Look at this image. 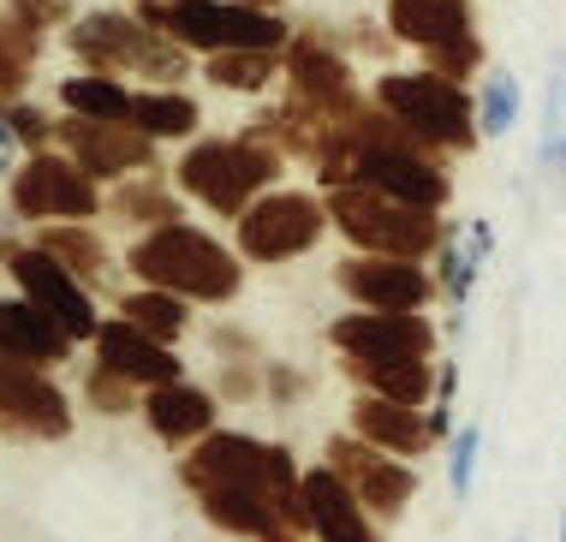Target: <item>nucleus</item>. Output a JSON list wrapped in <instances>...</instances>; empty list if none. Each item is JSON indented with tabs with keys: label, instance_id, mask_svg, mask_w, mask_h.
I'll use <instances>...</instances> for the list:
<instances>
[{
	"label": "nucleus",
	"instance_id": "obj_1",
	"mask_svg": "<svg viewBox=\"0 0 566 542\" xmlns=\"http://www.w3.org/2000/svg\"><path fill=\"white\" fill-rule=\"evenodd\" d=\"M126 269L137 274V286H161L179 292L191 304H233L244 292V257L227 251L216 232L191 227V221H167L132 239Z\"/></svg>",
	"mask_w": 566,
	"mask_h": 542
},
{
	"label": "nucleus",
	"instance_id": "obj_2",
	"mask_svg": "<svg viewBox=\"0 0 566 542\" xmlns=\"http://www.w3.org/2000/svg\"><path fill=\"white\" fill-rule=\"evenodd\" d=\"M281 174H286L281 149L251 132H233V137H191L174 167V185L186 204H203L221 221H239L256 197L281 185Z\"/></svg>",
	"mask_w": 566,
	"mask_h": 542
},
{
	"label": "nucleus",
	"instance_id": "obj_3",
	"mask_svg": "<svg viewBox=\"0 0 566 542\" xmlns=\"http://www.w3.org/2000/svg\"><path fill=\"white\" fill-rule=\"evenodd\" d=\"M60 42L84 72H119V77H144V84H186L197 66V54L179 49L144 12H108V7L78 12Z\"/></svg>",
	"mask_w": 566,
	"mask_h": 542
},
{
	"label": "nucleus",
	"instance_id": "obj_4",
	"mask_svg": "<svg viewBox=\"0 0 566 542\" xmlns=\"http://www.w3.org/2000/svg\"><path fill=\"white\" fill-rule=\"evenodd\" d=\"M370 102L388 119H400L423 149L448 155V161H453V155H471L483 144L478 96H471L465 84H453V77L430 72V66H388L370 84Z\"/></svg>",
	"mask_w": 566,
	"mask_h": 542
},
{
	"label": "nucleus",
	"instance_id": "obj_5",
	"mask_svg": "<svg viewBox=\"0 0 566 542\" xmlns=\"http://www.w3.org/2000/svg\"><path fill=\"white\" fill-rule=\"evenodd\" d=\"M298 459L293 447L281 441H256L244 429H209L203 441L186 447L179 459V483L197 489V483H239V489H256L269 494L274 507L286 513V524L304 536V501H298Z\"/></svg>",
	"mask_w": 566,
	"mask_h": 542
},
{
	"label": "nucleus",
	"instance_id": "obj_6",
	"mask_svg": "<svg viewBox=\"0 0 566 542\" xmlns=\"http://www.w3.org/2000/svg\"><path fill=\"white\" fill-rule=\"evenodd\" d=\"M328 221L334 232L364 257H411V262H436L441 239H448V221L441 209H418L400 204V197H381L370 185H328Z\"/></svg>",
	"mask_w": 566,
	"mask_h": 542
},
{
	"label": "nucleus",
	"instance_id": "obj_7",
	"mask_svg": "<svg viewBox=\"0 0 566 542\" xmlns=\"http://www.w3.org/2000/svg\"><path fill=\"white\" fill-rule=\"evenodd\" d=\"M156 30L191 49L197 60L209 54H233V49H269L281 54L293 42V24L281 12H263V7H244V0H174V7H137Z\"/></svg>",
	"mask_w": 566,
	"mask_h": 542
},
{
	"label": "nucleus",
	"instance_id": "obj_8",
	"mask_svg": "<svg viewBox=\"0 0 566 542\" xmlns=\"http://www.w3.org/2000/svg\"><path fill=\"white\" fill-rule=\"evenodd\" d=\"M394 42L423 54V66L465 84V77L483 72V37H478V7L471 0H388L381 12Z\"/></svg>",
	"mask_w": 566,
	"mask_h": 542
},
{
	"label": "nucleus",
	"instance_id": "obj_9",
	"mask_svg": "<svg viewBox=\"0 0 566 542\" xmlns=\"http://www.w3.org/2000/svg\"><path fill=\"white\" fill-rule=\"evenodd\" d=\"M323 232H334L323 191H286V185H274V191H263L233 221V251L244 262H256V269H274V262L311 257L323 244Z\"/></svg>",
	"mask_w": 566,
	"mask_h": 542
},
{
	"label": "nucleus",
	"instance_id": "obj_10",
	"mask_svg": "<svg viewBox=\"0 0 566 542\" xmlns=\"http://www.w3.org/2000/svg\"><path fill=\"white\" fill-rule=\"evenodd\" d=\"M281 84L298 107L334 119V126H346V119L370 102L358 90V66H352L346 42L328 37L323 24H293V42L281 49Z\"/></svg>",
	"mask_w": 566,
	"mask_h": 542
},
{
	"label": "nucleus",
	"instance_id": "obj_11",
	"mask_svg": "<svg viewBox=\"0 0 566 542\" xmlns=\"http://www.w3.org/2000/svg\"><path fill=\"white\" fill-rule=\"evenodd\" d=\"M7 209L19 221H96L108 209V185H96L66 149H36L12 167Z\"/></svg>",
	"mask_w": 566,
	"mask_h": 542
},
{
	"label": "nucleus",
	"instance_id": "obj_12",
	"mask_svg": "<svg viewBox=\"0 0 566 542\" xmlns=\"http://www.w3.org/2000/svg\"><path fill=\"white\" fill-rule=\"evenodd\" d=\"M0 269L12 274V286L24 292L30 304L42 310L49 322H60V334L78 346V340H96L102 316H96V299L78 274L66 269L60 257H49L36 239H0Z\"/></svg>",
	"mask_w": 566,
	"mask_h": 542
},
{
	"label": "nucleus",
	"instance_id": "obj_13",
	"mask_svg": "<svg viewBox=\"0 0 566 542\" xmlns=\"http://www.w3.org/2000/svg\"><path fill=\"white\" fill-rule=\"evenodd\" d=\"M328 346L340 364H388V358H436L441 334L423 310H358L328 322Z\"/></svg>",
	"mask_w": 566,
	"mask_h": 542
},
{
	"label": "nucleus",
	"instance_id": "obj_14",
	"mask_svg": "<svg viewBox=\"0 0 566 542\" xmlns=\"http://www.w3.org/2000/svg\"><path fill=\"white\" fill-rule=\"evenodd\" d=\"M54 149H66L96 185H119L132 174H156V137H144L132 119H78L60 114Z\"/></svg>",
	"mask_w": 566,
	"mask_h": 542
},
{
	"label": "nucleus",
	"instance_id": "obj_15",
	"mask_svg": "<svg viewBox=\"0 0 566 542\" xmlns=\"http://www.w3.org/2000/svg\"><path fill=\"white\" fill-rule=\"evenodd\" d=\"M0 436L12 441H66L72 436V399L42 364L0 352Z\"/></svg>",
	"mask_w": 566,
	"mask_h": 542
},
{
	"label": "nucleus",
	"instance_id": "obj_16",
	"mask_svg": "<svg viewBox=\"0 0 566 542\" xmlns=\"http://www.w3.org/2000/svg\"><path fill=\"white\" fill-rule=\"evenodd\" d=\"M323 465H334V471L346 477V489L358 494L364 507H370V519H400L406 507H411V494H418V471H411V459H400V454H381V447H370L364 436H334L328 441V459Z\"/></svg>",
	"mask_w": 566,
	"mask_h": 542
},
{
	"label": "nucleus",
	"instance_id": "obj_17",
	"mask_svg": "<svg viewBox=\"0 0 566 542\" xmlns=\"http://www.w3.org/2000/svg\"><path fill=\"white\" fill-rule=\"evenodd\" d=\"M334 286L358 310H430L436 304V269L411 257H346L334 269Z\"/></svg>",
	"mask_w": 566,
	"mask_h": 542
},
{
	"label": "nucleus",
	"instance_id": "obj_18",
	"mask_svg": "<svg viewBox=\"0 0 566 542\" xmlns=\"http://www.w3.org/2000/svg\"><path fill=\"white\" fill-rule=\"evenodd\" d=\"M298 501H304V536L316 542H381L370 507L346 489V477L334 465H311L298 477Z\"/></svg>",
	"mask_w": 566,
	"mask_h": 542
},
{
	"label": "nucleus",
	"instance_id": "obj_19",
	"mask_svg": "<svg viewBox=\"0 0 566 542\" xmlns=\"http://www.w3.org/2000/svg\"><path fill=\"white\" fill-rule=\"evenodd\" d=\"M90 346H96V364L119 369V376H126V382H137V387H161V382H179V376H186V364H179V352L167 346V340L144 334V329H137V322H126V316L102 322Z\"/></svg>",
	"mask_w": 566,
	"mask_h": 542
},
{
	"label": "nucleus",
	"instance_id": "obj_20",
	"mask_svg": "<svg viewBox=\"0 0 566 542\" xmlns=\"http://www.w3.org/2000/svg\"><path fill=\"white\" fill-rule=\"evenodd\" d=\"M191 501H197V513L216 524V531H227V536H244V542L298 536L293 524H286L281 507H274L269 494H256V489H239V483H197Z\"/></svg>",
	"mask_w": 566,
	"mask_h": 542
},
{
	"label": "nucleus",
	"instance_id": "obj_21",
	"mask_svg": "<svg viewBox=\"0 0 566 542\" xmlns=\"http://www.w3.org/2000/svg\"><path fill=\"white\" fill-rule=\"evenodd\" d=\"M216 406L221 399L209 394V387H197V382H161V387H144V424H149V436L167 441V447H191V441H203L209 429H216Z\"/></svg>",
	"mask_w": 566,
	"mask_h": 542
},
{
	"label": "nucleus",
	"instance_id": "obj_22",
	"mask_svg": "<svg viewBox=\"0 0 566 542\" xmlns=\"http://www.w3.org/2000/svg\"><path fill=\"white\" fill-rule=\"evenodd\" d=\"M352 436H364L370 447L400 454V459H423L436 447L430 406H400V399H381V394L352 399Z\"/></svg>",
	"mask_w": 566,
	"mask_h": 542
},
{
	"label": "nucleus",
	"instance_id": "obj_23",
	"mask_svg": "<svg viewBox=\"0 0 566 542\" xmlns=\"http://www.w3.org/2000/svg\"><path fill=\"white\" fill-rule=\"evenodd\" d=\"M0 352H7V358H24V364L54 369V364L72 358V340L60 334V322H49V316H42V310L19 292V299H0Z\"/></svg>",
	"mask_w": 566,
	"mask_h": 542
},
{
	"label": "nucleus",
	"instance_id": "obj_24",
	"mask_svg": "<svg viewBox=\"0 0 566 542\" xmlns=\"http://www.w3.org/2000/svg\"><path fill=\"white\" fill-rule=\"evenodd\" d=\"M132 126L144 137H156V144H191L197 126H203V107L179 84H144L132 102Z\"/></svg>",
	"mask_w": 566,
	"mask_h": 542
},
{
	"label": "nucleus",
	"instance_id": "obj_25",
	"mask_svg": "<svg viewBox=\"0 0 566 542\" xmlns=\"http://www.w3.org/2000/svg\"><path fill=\"white\" fill-rule=\"evenodd\" d=\"M108 209L126 227H137V232L167 227V221H186V197H179V185L161 179V174H132V179L108 185Z\"/></svg>",
	"mask_w": 566,
	"mask_h": 542
},
{
	"label": "nucleus",
	"instance_id": "obj_26",
	"mask_svg": "<svg viewBox=\"0 0 566 542\" xmlns=\"http://www.w3.org/2000/svg\"><path fill=\"white\" fill-rule=\"evenodd\" d=\"M54 96H60V114H78V119H132L137 90L119 72H84L78 66L72 77H60V84H54Z\"/></svg>",
	"mask_w": 566,
	"mask_h": 542
},
{
	"label": "nucleus",
	"instance_id": "obj_27",
	"mask_svg": "<svg viewBox=\"0 0 566 542\" xmlns=\"http://www.w3.org/2000/svg\"><path fill=\"white\" fill-rule=\"evenodd\" d=\"M358 394H381L400 406H430L436 399V358H388V364H340Z\"/></svg>",
	"mask_w": 566,
	"mask_h": 542
},
{
	"label": "nucleus",
	"instance_id": "obj_28",
	"mask_svg": "<svg viewBox=\"0 0 566 542\" xmlns=\"http://www.w3.org/2000/svg\"><path fill=\"white\" fill-rule=\"evenodd\" d=\"M36 244L49 257H60L72 274H78L84 286H102L108 281V244H102V232L90 221H42L36 227Z\"/></svg>",
	"mask_w": 566,
	"mask_h": 542
},
{
	"label": "nucleus",
	"instance_id": "obj_29",
	"mask_svg": "<svg viewBox=\"0 0 566 542\" xmlns=\"http://www.w3.org/2000/svg\"><path fill=\"white\" fill-rule=\"evenodd\" d=\"M203 77L227 96H269L274 77H281V54L269 49H233V54H209L203 60Z\"/></svg>",
	"mask_w": 566,
	"mask_h": 542
},
{
	"label": "nucleus",
	"instance_id": "obj_30",
	"mask_svg": "<svg viewBox=\"0 0 566 542\" xmlns=\"http://www.w3.org/2000/svg\"><path fill=\"white\" fill-rule=\"evenodd\" d=\"M42 42H49V30H36L30 19H19V12H0V96H24L30 90Z\"/></svg>",
	"mask_w": 566,
	"mask_h": 542
},
{
	"label": "nucleus",
	"instance_id": "obj_31",
	"mask_svg": "<svg viewBox=\"0 0 566 542\" xmlns=\"http://www.w3.org/2000/svg\"><path fill=\"white\" fill-rule=\"evenodd\" d=\"M119 316L137 322L144 334L167 340V346H179V340H186V329H191V299L161 292V286H137V292H126V299H119Z\"/></svg>",
	"mask_w": 566,
	"mask_h": 542
},
{
	"label": "nucleus",
	"instance_id": "obj_32",
	"mask_svg": "<svg viewBox=\"0 0 566 542\" xmlns=\"http://www.w3.org/2000/svg\"><path fill=\"white\" fill-rule=\"evenodd\" d=\"M518 107H525V90H518L513 72H483V90H478V132L483 137H507L518 126Z\"/></svg>",
	"mask_w": 566,
	"mask_h": 542
},
{
	"label": "nucleus",
	"instance_id": "obj_33",
	"mask_svg": "<svg viewBox=\"0 0 566 542\" xmlns=\"http://www.w3.org/2000/svg\"><path fill=\"white\" fill-rule=\"evenodd\" d=\"M478 274H483V257L471 251L459 232H448V239H441V251H436V286H441V299L465 304L471 286H478Z\"/></svg>",
	"mask_w": 566,
	"mask_h": 542
},
{
	"label": "nucleus",
	"instance_id": "obj_34",
	"mask_svg": "<svg viewBox=\"0 0 566 542\" xmlns=\"http://www.w3.org/2000/svg\"><path fill=\"white\" fill-rule=\"evenodd\" d=\"M84 399H90V411H96V417H132L137 406H144V387L126 382V376H119V369H108V364H90Z\"/></svg>",
	"mask_w": 566,
	"mask_h": 542
},
{
	"label": "nucleus",
	"instance_id": "obj_35",
	"mask_svg": "<svg viewBox=\"0 0 566 542\" xmlns=\"http://www.w3.org/2000/svg\"><path fill=\"white\" fill-rule=\"evenodd\" d=\"M0 119L12 126V137H19V149H24V155L54 149V126H60V114L36 107L30 96H0Z\"/></svg>",
	"mask_w": 566,
	"mask_h": 542
},
{
	"label": "nucleus",
	"instance_id": "obj_36",
	"mask_svg": "<svg viewBox=\"0 0 566 542\" xmlns=\"http://www.w3.org/2000/svg\"><path fill=\"white\" fill-rule=\"evenodd\" d=\"M478 454H483V429L478 424H465V429H453V441H448V489L465 501L471 483H478Z\"/></svg>",
	"mask_w": 566,
	"mask_h": 542
},
{
	"label": "nucleus",
	"instance_id": "obj_37",
	"mask_svg": "<svg viewBox=\"0 0 566 542\" xmlns=\"http://www.w3.org/2000/svg\"><path fill=\"white\" fill-rule=\"evenodd\" d=\"M304 387H311V382H304L293 364H263V394L274 399V406H298Z\"/></svg>",
	"mask_w": 566,
	"mask_h": 542
},
{
	"label": "nucleus",
	"instance_id": "obj_38",
	"mask_svg": "<svg viewBox=\"0 0 566 542\" xmlns=\"http://www.w3.org/2000/svg\"><path fill=\"white\" fill-rule=\"evenodd\" d=\"M7 12H19V19H30L36 30H66L72 19H66V0H7Z\"/></svg>",
	"mask_w": 566,
	"mask_h": 542
},
{
	"label": "nucleus",
	"instance_id": "obj_39",
	"mask_svg": "<svg viewBox=\"0 0 566 542\" xmlns=\"http://www.w3.org/2000/svg\"><path fill=\"white\" fill-rule=\"evenodd\" d=\"M216 352L221 358H256V340L244 329H216Z\"/></svg>",
	"mask_w": 566,
	"mask_h": 542
},
{
	"label": "nucleus",
	"instance_id": "obj_40",
	"mask_svg": "<svg viewBox=\"0 0 566 542\" xmlns=\"http://www.w3.org/2000/svg\"><path fill=\"white\" fill-rule=\"evenodd\" d=\"M465 244L489 262V257H495V227H489V221H465Z\"/></svg>",
	"mask_w": 566,
	"mask_h": 542
},
{
	"label": "nucleus",
	"instance_id": "obj_41",
	"mask_svg": "<svg viewBox=\"0 0 566 542\" xmlns=\"http://www.w3.org/2000/svg\"><path fill=\"white\" fill-rule=\"evenodd\" d=\"M0 155H24V149H19V137H12V126H7V119H0Z\"/></svg>",
	"mask_w": 566,
	"mask_h": 542
},
{
	"label": "nucleus",
	"instance_id": "obj_42",
	"mask_svg": "<svg viewBox=\"0 0 566 542\" xmlns=\"http://www.w3.org/2000/svg\"><path fill=\"white\" fill-rule=\"evenodd\" d=\"M244 7H263V12H281V0H244Z\"/></svg>",
	"mask_w": 566,
	"mask_h": 542
},
{
	"label": "nucleus",
	"instance_id": "obj_43",
	"mask_svg": "<svg viewBox=\"0 0 566 542\" xmlns=\"http://www.w3.org/2000/svg\"><path fill=\"white\" fill-rule=\"evenodd\" d=\"M132 7H174V0H132Z\"/></svg>",
	"mask_w": 566,
	"mask_h": 542
},
{
	"label": "nucleus",
	"instance_id": "obj_44",
	"mask_svg": "<svg viewBox=\"0 0 566 542\" xmlns=\"http://www.w3.org/2000/svg\"><path fill=\"white\" fill-rule=\"evenodd\" d=\"M560 542H566V513H560Z\"/></svg>",
	"mask_w": 566,
	"mask_h": 542
},
{
	"label": "nucleus",
	"instance_id": "obj_45",
	"mask_svg": "<svg viewBox=\"0 0 566 542\" xmlns=\"http://www.w3.org/2000/svg\"><path fill=\"white\" fill-rule=\"evenodd\" d=\"M274 542H298V536H274Z\"/></svg>",
	"mask_w": 566,
	"mask_h": 542
}]
</instances>
